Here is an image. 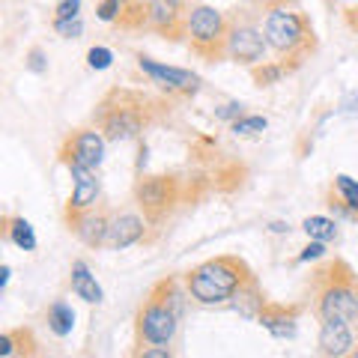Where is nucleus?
<instances>
[{"label":"nucleus","instance_id":"2","mask_svg":"<svg viewBox=\"0 0 358 358\" xmlns=\"http://www.w3.org/2000/svg\"><path fill=\"white\" fill-rule=\"evenodd\" d=\"M263 36L289 72H296L305 57L317 51V30L299 9H268L263 15Z\"/></svg>","mask_w":358,"mask_h":358},{"label":"nucleus","instance_id":"20","mask_svg":"<svg viewBox=\"0 0 358 358\" xmlns=\"http://www.w3.org/2000/svg\"><path fill=\"white\" fill-rule=\"evenodd\" d=\"M334 192H338V206L350 215H358V182L352 176L338 173L334 176Z\"/></svg>","mask_w":358,"mask_h":358},{"label":"nucleus","instance_id":"5","mask_svg":"<svg viewBox=\"0 0 358 358\" xmlns=\"http://www.w3.org/2000/svg\"><path fill=\"white\" fill-rule=\"evenodd\" d=\"M355 272L350 263L334 257L322 268L313 272V301H317L320 320H358V305H355Z\"/></svg>","mask_w":358,"mask_h":358},{"label":"nucleus","instance_id":"15","mask_svg":"<svg viewBox=\"0 0 358 358\" xmlns=\"http://www.w3.org/2000/svg\"><path fill=\"white\" fill-rule=\"evenodd\" d=\"M299 313H301L299 305H278V301H266L257 320H260V326L268 334H275V338H293Z\"/></svg>","mask_w":358,"mask_h":358},{"label":"nucleus","instance_id":"30","mask_svg":"<svg viewBox=\"0 0 358 358\" xmlns=\"http://www.w3.org/2000/svg\"><path fill=\"white\" fill-rule=\"evenodd\" d=\"M27 69H30V72H36V75H42L45 69H48L42 48H30V51H27Z\"/></svg>","mask_w":358,"mask_h":358},{"label":"nucleus","instance_id":"21","mask_svg":"<svg viewBox=\"0 0 358 358\" xmlns=\"http://www.w3.org/2000/svg\"><path fill=\"white\" fill-rule=\"evenodd\" d=\"M75 326V310L66 305V301H54L48 308V329L57 334V338H66Z\"/></svg>","mask_w":358,"mask_h":358},{"label":"nucleus","instance_id":"37","mask_svg":"<svg viewBox=\"0 0 358 358\" xmlns=\"http://www.w3.org/2000/svg\"><path fill=\"white\" fill-rule=\"evenodd\" d=\"M272 230H275V233H284V230H289V227H287V224H281V221H275Z\"/></svg>","mask_w":358,"mask_h":358},{"label":"nucleus","instance_id":"22","mask_svg":"<svg viewBox=\"0 0 358 358\" xmlns=\"http://www.w3.org/2000/svg\"><path fill=\"white\" fill-rule=\"evenodd\" d=\"M284 75H289V69H287V63H257V66H251V78H254V84L257 87H272V84H278Z\"/></svg>","mask_w":358,"mask_h":358},{"label":"nucleus","instance_id":"32","mask_svg":"<svg viewBox=\"0 0 358 358\" xmlns=\"http://www.w3.org/2000/svg\"><path fill=\"white\" fill-rule=\"evenodd\" d=\"M322 254H326V245H322V242H310L308 248L299 254V260H301V263H308V260H320Z\"/></svg>","mask_w":358,"mask_h":358},{"label":"nucleus","instance_id":"18","mask_svg":"<svg viewBox=\"0 0 358 358\" xmlns=\"http://www.w3.org/2000/svg\"><path fill=\"white\" fill-rule=\"evenodd\" d=\"M72 293L78 296V299H84V301H90V305H99L102 301V287L96 284V278L90 275V268H87V263L84 260H75L72 263Z\"/></svg>","mask_w":358,"mask_h":358},{"label":"nucleus","instance_id":"35","mask_svg":"<svg viewBox=\"0 0 358 358\" xmlns=\"http://www.w3.org/2000/svg\"><path fill=\"white\" fill-rule=\"evenodd\" d=\"M9 224H13V215L0 206V242H3L6 236H9Z\"/></svg>","mask_w":358,"mask_h":358},{"label":"nucleus","instance_id":"19","mask_svg":"<svg viewBox=\"0 0 358 358\" xmlns=\"http://www.w3.org/2000/svg\"><path fill=\"white\" fill-rule=\"evenodd\" d=\"M301 230L308 233L310 242H322V245H326L331 239H338V221H331L326 215H310V218H305Z\"/></svg>","mask_w":358,"mask_h":358},{"label":"nucleus","instance_id":"12","mask_svg":"<svg viewBox=\"0 0 358 358\" xmlns=\"http://www.w3.org/2000/svg\"><path fill=\"white\" fill-rule=\"evenodd\" d=\"M69 173L75 179V188L69 200H66V209H63V218H66V227H72V224L84 215V212L96 209L99 203V194H102V185H99V176L96 171H90V167H69Z\"/></svg>","mask_w":358,"mask_h":358},{"label":"nucleus","instance_id":"3","mask_svg":"<svg viewBox=\"0 0 358 358\" xmlns=\"http://www.w3.org/2000/svg\"><path fill=\"white\" fill-rule=\"evenodd\" d=\"M179 317H182V293H179V278H162L155 284L143 305L138 308V320H134V331H138V343L147 346H167L173 341Z\"/></svg>","mask_w":358,"mask_h":358},{"label":"nucleus","instance_id":"16","mask_svg":"<svg viewBox=\"0 0 358 358\" xmlns=\"http://www.w3.org/2000/svg\"><path fill=\"white\" fill-rule=\"evenodd\" d=\"M108 227H110V215H108V212L105 209H90V212H84V215L72 224L69 230L87 245V248H105Z\"/></svg>","mask_w":358,"mask_h":358},{"label":"nucleus","instance_id":"23","mask_svg":"<svg viewBox=\"0 0 358 358\" xmlns=\"http://www.w3.org/2000/svg\"><path fill=\"white\" fill-rule=\"evenodd\" d=\"M9 239L24 251H36V233H33L30 221H24V218H13V224H9Z\"/></svg>","mask_w":358,"mask_h":358},{"label":"nucleus","instance_id":"9","mask_svg":"<svg viewBox=\"0 0 358 358\" xmlns=\"http://www.w3.org/2000/svg\"><path fill=\"white\" fill-rule=\"evenodd\" d=\"M192 6V0H147V30L167 42L185 39Z\"/></svg>","mask_w":358,"mask_h":358},{"label":"nucleus","instance_id":"14","mask_svg":"<svg viewBox=\"0 0 358 358\" xmlns=\"http://www.w3.org/2000/svg\"><path fill=\"white\" fill-rule=\"evenodd\" d=\"M320 355L322 358H346L352 352V329L346 320H322L320 326Z\"/></svg>","mask_w":358,"mask_h":358},{"label":"nucleus","instance_id":"7","mask_svg":"<svg viewBox=\"0 0 358 358\" xmlns=\"http://www.w3.org/2000/svg\"><path fill=\"white\" fill-rule=\"evenodd\" d=\"M188 51L203 63H221L227 60V13L209 6L194 3L192 18H188Z\"/></svg>","mask_w":358,"mask_h":358},{"label":"nucleus","instance_id":"8","mask_svg":"<svg viewBox=\"0 0 358 358\" xmlns=\"http://www.w3.org/2000/svg\"><path fill=\"white\" fill-rule=\"evenodd\" d=\"M266 36H263V24L260 18L248 9H236L227 13V60L239 63V66H257L263 63L266 54Z\"/></svg>","mask_w":358,"mask_h":358},{"label":"nucleus","instance_id":"36","mask_svg":"<svg viewBox=\"0 0 358 358\" xmlns=\"http://www.w3.org/2000/svg\"><path fill=\"white\" fill-rule=\"evenodd\" d=\"M9 281V266H0V287H6Z\"/></svg>","mask_w":358,"mask_h":358},{"label":"nucleus","instance_id":"13","mask_svg":"<svg viewBox=\"0 0 358 358\" xmlns=\"http://www.w3.org/2000/svg\"><path fill=\"white\" fill-rule=\"evenodd\" d=\"M147 227L150 224L143 221V215H134V212H120V215L110 218V227H108V236H105V248L110 251H122V248H131L147 239Z\"/></svg>","mask_w":358,"mask_h":358},{"label":"nucleus","instance_id":"31","mask_svg":"<svg viewBox=\"0 0 358 358\" xmlns=\"http://www.w3.org/2000/svg\"><path fill=\"white\" fill-rule=\"evenodd\" d=\"M18 350V343H15V331H6V334H0V358H9V355H15Z\"/></svg>","mask_w":358,"mask_h":358},{"label":"nucleus","instance_id":"10","mask_svg":"<svg viewBox=\"0 0 358 358\" xmlns=\"http://www.w3.org/2000/svg\"><path fill=\"white\" fill-rule=\"evenodd\" d=\"M60 162L66 167H90V171H96L99 164L105 159V138L102 131L93 129V126H84V129H75L63 138L60 143Z\"/></svg>","mask_w":358,"mask_h":358},{"label":"nucleus","instance_id":"33","mask_svg":"<svg viewBox=\"0 0 358 358\" xmlns=\"http://www.w3.org/2000/svg\"><path fill=\"white\" fill-rule=\"evenodd\" d=\"M218 117H221V120H239V117H242V105H236V102L224 105V108L218 110Z\"/></svg>","mask_w":358,"mask_h":358},{"label":"nucleus","instance_id":"11","mask_svg":"<svg viewBox=\"0 0 358 358\" xmlns=\"http://www.w3.org/2000/svg\"><path fill=\"white\" fill-rule=\"evenodd\" d=\"M138 69L147 78H152V84H159V90H164L171 99H192L200 93V75H194L192 69L155 63L143 57V54H138Z\"/></svg>","mask_w":358,"mask_h":358},{"label":"nucleus","instance_id":"34","mask_svg":"<svg viewBox=\"0 0 358 358\" xmlns=\"http://www.w3.org/2000/svg\"><path fill=\"white\" fill-rule=\"evenodd\" d=\"M343 21H346V27H350L352 33H358V3L350 6V9H343Z\"/></svg>","mask_w":358,"mask_h":358},{"label":"nucleus","instance_id":"24","mask_svg":"<svg viewBox=\"0 0 358 358\" xmlns=\"http://www.w3.org/2000/svg\"><path fill=\"white\" fill-rule=\"evenodd\" d=\"M75 18H81V0H57L54 3L51 24H63V21H75Z\"/></svg>","mask_w":358,"mask_h":358},{"label":"nucleus","instance_id":"29","mask_svg":"<svg viewBox=\"0 0 358 358\" xmlns=\"http://www.w3.org/2000/svg\"><path fill=\"white\" fill-rule=\"evenodd\" d=\"M131 358H173V352L167 350V346H138Z\"/></svg>","mask_w":358,"mask_h":358},{"label":"nucleus","instance_id":"1","mask_svg":"<svg viewBox=\"0 0 358 358\" xmlns=\"http://www.w3.org/2000/svg\"><path fill=\"white\" fill-rule=\"evenodd\" d=\"M167 114H171V102L162 96L129 87H110L93 110V129H99L105 141L114 143L134 141Z\"/></svg>","mask_w":358,"mask_h":358},{"label":"nucleus","instance_id":"25","mask_svg":"<svg viewBox=\"0 0 358 358\" xmlns=\"http://www.w3.org/2000/svg\"><path fill=\"white\" fill-rule=\"evenodd\" d=\"M266 126H268L266 117H248V114H242L239 120L230 122V129L236 134H257V131H263Z\"/></svg>","mask_w":358,"mask_h":358},{"label":"nucleus","instance_id":"27","mask_svg":"<svg viewBox=\"0 0 358 358\" xmlns=\"http://www.w3.org/2000/svg\"><path fill=\"white\" fill-rule=\"evenodd\" d=\"M51 27H54V33H60L63 39H78L84 30V21L75 18V21H63V24H51Z\"/></svg>","mask_w":358,"mask_h":358},{"label":"nucleus","instance_id":"6","mask_svg":"<svg viewBox=\"0 0 358 358\" xmlns=\"http://www.w3.org/2000/svg\"><path fill=\"white\" fill-rule=\"evenodd\" d=\"M200 179H179L176 173H150V176H141L134 182L131 194H134V203H138L143 221L150 227H162L164 221H171V215L185 203L188 197H197L192 194V185H197Z\"/></svg>","mask_w":358,"mask_h":358},{"label":"nucleus","instance_id":"28","mask_svg":"<svg viewBox=\"0 0 358 358\" xmlns=\"http://www.w3.org/2000/svg\"><path fill=\"white\" fill-rule=\"evenodd\" d=\"M242 3H248L254 9H263V13H268V9H293L296 0H242Z\"/></svg>","mask_w":358,"mask_h":358},{"label":"nucleus","instance_id":"38","mask_svg":"<svg viewBox=\"0 0 358 358\" xmlns=\"http://www.w3.org/2000/svg\"><path fill=\"white\" fill-rule=\"evenodd\" d=\"M355 305H358V278H355Z\"/></svg>","mask_w":358,"mask_h":358},{"label":"nucleus","instance_id":"4","mask_svg":"<svg viewBox=\"0 0 358 358\" xmlns=\"http://www.w3.org/2000/svg\"><path fill=\"white\" fill-rule=\"evenodd\" d=\"M254 272L242 257L221 254L185 272V289L200 305H221V301H230L236 296V289L248 284Z\"/></svg>","mask_w":358,"mask_h":358},{"label":"nucleus","instance_id":"26","mask_svg":"<svg viewBox=\"0 0 358 358\" xmlns=\"http://www.w3.org/2000/svg\"><path fill=\"white\" fill-rule=\"evenodd\" d=\"M110 60H114V54H110L108 48H102V45H99V48H90V51H87V63L93 66V69H108Z\"/></svg>","mask_w":358,"mask_h":358},{"label":"nucleus","instance_id":"17","mask_svg":"<svg viewBox=\"0 0 358 358\" xmlns=\"http://www.w3.org/2000/svg\"><path fill=\"white\" fill-rule=\"evenodd\" d=\"M230 305H233V310H239L242 317H248V320L260 317V310L266 305V296H263V287H260V281H257V275L251 278L248 284H242L236 289V296L230 299Z\"/></svg>","mask_w":358,"mask_h":358},{"label":"nucleus","instance_id":"39","mask_svg":"<svg viewBox=\"0 0 358 358\" xmlns=\"http://www.w3.org/2000/svg\"><path fill=\"white\" fill-rule=\"evenodd\" d=\"M350 358H358V350H352V352H350Z\"/></svg>","mask_w":358,"mask_h":358},{"label":"nucleus","instance_id":"40","mask_svg":"<svg viewBox=\"0 0 358 358\" xmlns=\"http://www.w3.org/2000/svg\"><path fill=\"white\" fill-rule=\"evenodd\" d=\"M138 3H147V0H138Z\"/></svg>","mask_w":358,"mask_h":358}]
</instances>
